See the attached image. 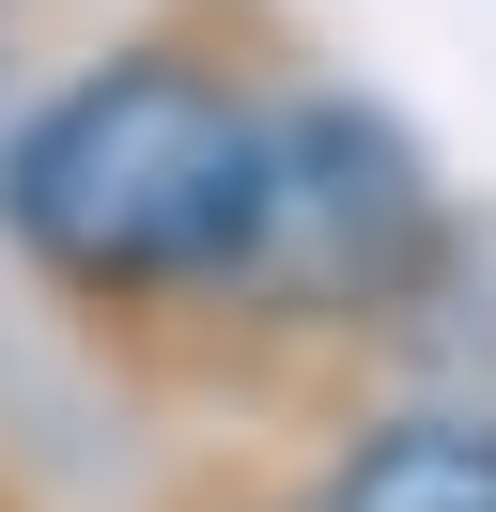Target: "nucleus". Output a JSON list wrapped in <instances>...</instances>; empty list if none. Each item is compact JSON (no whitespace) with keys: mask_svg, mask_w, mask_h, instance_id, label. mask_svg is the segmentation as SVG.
I'll list each match as a JSON object with an SVG mask.
<instances>
[{"mask_svg":"<svg viewBox=\"0 0 496 512\" xmlns=\"http://www.w3.org/2000/svg\"><path fill=\"white\" fill-rule=\"evenodd\" d=\"M248 202H264V109L233 78L124 47V63L62 78L0 156V218L47 280L78 295H186L248 264Z\"/></svg>","mask_w":496,"mask_h":512,"instance_id":"1","label":"nucleus"},{"mask_svg":"<svg viewBox=\"0 0 496 512\" xmlns=\"http://www.w3.org/2000/svg\"><path fill=\"white\" fill-rule=\"evenodd\" d=\"M434 264V171L388 109L310 94L264 125V202H248V264L279 311H403Z\"/></svg>","mask_w":496,"mask_h":512,"instance_id":"2","label":"nucleus"},{"mask_svg":"<svg viewBox=\"0 0 496 512\" xmlns=\"http://www.w3.org/2000/svg\"><path fill=\"white\" fill-rule=\"evenodd\" d=\"M326 512H496V419L450 404V419H388V435H357V466L326 481Z\"/></svg>","mask_w":496,"mask_h":512,"instance_id":"3","label":"nucleus"}]
</instances>
